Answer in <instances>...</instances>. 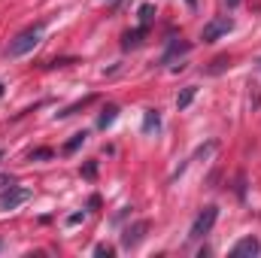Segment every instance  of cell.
I'll return each instance as SVG.
<instances>
[{
  "label": "cell",
  "instance_id": "52a82bcc",
  "mask_svg": "<svg viewBox=\"0 0 261 258\" xmlns=\"http://www.w3.org/2000/svg\"><path fill=\"white\" fill-rule=\"evenodd\" d=\"M189 49H192L189 43H179V40H173V43H170V49L161 55V64H170L173 58H179V55H189Z\"/></svg>",
  "mask_w": 261,
  "mask_h": 258
},
{
  "label": "cell",
  "instance_id": "44dd1931",
  "mask_svg": "<svg viewBox=\"0 0 261 258\" xmlns=\"http://www.w3.org/2000/svg\"><path fill=\"white\" fill-rule=\"evenodd\" d=\"M237 3H240V0H228V6H237Z\"/></svg>",
  "mask_w": 261,
  "mask_h": 258
},
{
  "label": "cell",
  "instance_id": "e0dca14e",
  "mask_svg": "<svg viewBox=\"0 0 261 258\" xmlns=\"http://www.w3.org/2000/svg\"><path fill=\"white\" fill-rule=\"evenodd\" d=\"M94 255H97V258H110V255H113V246L100 243V246H94Z\"/></svg>",
  "mask_w": 261,
  "mask_h": 258
},
{
  "label": "cell",
  "instance_id": "9a60e30c",
  "mask_svg": "<svg viewBox=\"0 0 261 258\" xmlns=\"http://www.w3.org/2000/svg\"><path fill=\"white\" fill-rule=\"evenodd\" d=\"M52 155H55L52 149H34V152H31V161H46V158H52Z\"/></svg>",
  "mask_w": 261,
  "mask_h": 258
},
{
  "label": "cell",
  "instance_id": "7402d4cb",
  "mask_svg": "<svg viewBox=\"0 0 261 258\" xmlns=\"http://www.w3.org/2000/svg\"><path fill=\"white\" fill-rule=\"evenodd\" d=\"M0 94H3V82H0Z\"/></svg>",
  "mask_w": 261,
  "mask_h": 258
},
{
  "label": "cell",
  "instance_id": "5b68a950",
  "mask_svg": "<svg viewBox=\"0 0 261 258\" xmlns=\"http://www.w3.org/2000/svg\"><path fill=\"white\" fill-rule=\"evenodd\" d=\"M146 231H149V222H143V219L134 222V225H128L125 234H122V246H125V249H134V246L146 237Z\"/></svg>",
  "mask_w": 261,
  "mask_h": 258
},
{
  "label": "cell",
  "instance_id": "3957f363",
  "mask_svg": "<svg viewBox=\"0 0 261 258\" xmlns=\"http://www.w3.org/2000/svg\"><path fill=\"white\" fill-rule=\"evenodd\" d=\"M234 31V21L231 18H213V21H206L203 24V43H216L219 37H225V34H231Z\"/></svg>",
  "mask_w": 261,
  "mask_h": 258
},
{
  "label": "cell",
  "instance_id": "cb8c5ba5",
  "mask_svg": "<svg viewBox=\"0 0 261 258\" xmlns=\"http://www.w3.org/2000/svg\"><path fill=\"white\" fill-rule=\"evenodd\" d=\"M0 158H3V155H0Z\"/></svg>",
  "mask_w": 261,
  "mask_h": 258
},
{
  "label": "cell",
  "instance_id": "ffe728a7",
  "mask_svg": "<svg viewBox=\"0 0 261 258\" xmlns=\"http://www.w3.org/2000/svg\"><path fill=\"white\" fill-rule=\"evenodd\" d=\"M186 3H189V6H192V9H195V6H197V0H186Z\"/></svg>",
  "mask_w": 261,
  "mask_h": 258
},
{
  "label": "cell",
  "instance_id": "277c9868",
  "mask_svg": "<svg viewBox=\"0 0 261 258\" xmlns=\"http://www.w3.org/2000/svg\"><path fill=\"white\" fill-rule=\"evenodd\" d=\"M31 189H15V186H12V189H3V194H0V210H6V213H9V210H15V207H21V203H28V200H31Z\"/></svg>",
  "mask_w": 261,
  "mask_h": 258
},
{
  "label": "cell",
  "instance_id": "9c48e42d",
  "mask_svg": "<svg viewBox=\"0 0 261 258\" xmlns=\"http://www.w3.org/2000/svg\"><path fill=\"white\" fill-rule=\"evenodd\" d=\"M116 116H119V107H107L103 113H100V119H97V128L100 131H107L113 122H116Z\"/></svg>",
  "mask_w": 261,
  "mask_h": 258
},
{
  "label": "cell",
  "instance_id": "ac0fdd59",
  "mask_svg": "<svg viewBox=\"0 0 261 258\" xmlns=\"http://www.w3.org/2000/svg\"><path fill=\"white\" fill-rule=\"evenodd\" d=\"M12 186H15V179H12L9 173H0V192H3V189H12Z\"/></svg>",
  "mask_w": 261,
  "mask_h": 258
},
{
  "label": "cell",
  "instance_id": "7c38bea8",
  "mask_svg": "<svg viewBox=\"0 0 261 258\" xmlns=\"http://www.w3.org/2000/svg\"><path fill=\"white\" fill-rule=\"evenodd\" d=\"M195 94H197V88H195V85H189V88H182V94L176 97V107H179V110H186V107H189V104L195 100Z\"/></svg>",
  "mask_w": 261,
  "mask_h": 258
},
{
  "label": "cell",
  "instance_id": "603a6c76",
  "mask_svg": "<svg viewBox=\"0 0 261 258\" xmlns=\"http://www.w3.org/2000/svg\"><path fill=\"white\" fill-rule=\"evenodd\" d=\"M258 67H261V61H258Z\"/></svg>",
  "mask_w": 261,
  "mask_h": 258
},
{
  "label": "cell",
  "instance_id": "8992f818",
  "mask_svg": "<svg viewBox=\"0 0 261 258\" xmlns=\"http://www.w3.org/2000/svg\"><path fill=\"white\" fill-rule=\"evenodd\" d=\"M255 255H261L258 237H243V240L234 243V249H231V258H255Z\"/></svg>",
  "mask_w": 261,
  "mask_h": 258
},
{
  "label": "cell",
  "instance_id": "4fadbf2b",
  "mask_svg": "<svg viewBox=\"0 0 261 258\" xmlns=\"http://www.w3.org/2000/svg\"><path fill=\"white\" fill-rule=\"evenodd\" d=\"M152 18H155V6H152V3H143V6H140V28H146Z\"/></svg>",
  "mask_w": 261,
  "mask_h": 258
},
{
  "label": "cell",
  "instance_id": "8fae6325",
  "mask_svg": "<svg viewBox=\"0 0 261 258\" xmlns=\"http://www.w3.org/2000/svg\"><path fill=\"white\" fill-rule=\"evenodd\" d=\"M143 34H146V28H137V31H128L125 34V49H134V46H140V40H143Z\"/></svg>",
  "mask_w": 261,
  "mask_h": 258
},
{
  "label": "cell",
  "instance_id": "7a4b0ae2",
  "mask_svg": "<svg viewBox=\"0 0 261 258\" xmlns=\"http://www.w3.org/2000/svg\"><path fill=\"white\" fill-rule=\"evenodd\" d=\"M216 219H219V207H203V210L197 213V219H195V225H192V231H189V237H192V240L206 237V234L213 231Z\"/></svg>",
  "mask_w": 261,
  "mask_h": 258
},
{
  "label": "cell",
  "instance_id": "d6986e66",
  "mask_svg": "<svg viewBox=\"0 0 261 258\" xmlns=\"http://www.w3.org/2000/svg\"><path fill=\"white\" fill-rule=\"evenodd\" d=\"M67 222H70V225H79V222H82V213H73V216H70Z\"/></svg>",
  "mask_w": 261,
  "mask_h": 258
},
{
  "label": "cell",
  "instance_id": "6da1fadb",
  "mask_svg": "<svg viewBox=\"0 0 261 258\" xmlns=\"http://www.w3.org/2000/svg\"><path fill=\"white\" fill-rule=\"evenodd\" d=\"M40 40H43V24H34V28L21 31V34L9 43L6 55H9V58H21V55H28L31 49H37V46H40Z\"/></svg>",
  "mask_w": 261,
  "mask_h": 258
},
{
  "label": "cell",
  "instance_id": "2e32d148",
  "mask_svg": "<svg viewBox=\"0 0 261 258\" xmlns=\"http://www.w3.org/2000/svg\"><path fill=\"white\" fill-rule=\"evenodd\" d=\"M82 176H85V179H94V176H97V161H88V164L82 167Z\"/></svg>",
  "mask_w": 261,
  "mask_h": 258
},
{
  "label": "cell",
  "instance_id": "5bb4252c",
  "mask_svg": "<svg viewBox=\"0 0 261 258\" xmlns=\"http://www.w3.org/2000/svg\"><path fill=\"white\" fill-rule=\"evenodd\" d=\"M225 67H231V58H225V55H222V58H216V61H213V67H206V73H213V76H216V73H222Z\"/></svg>",
  "mask_w": 261,
  "mask_h": 258
},
{
  "label": "cell",
  "instance_id": "ba28073f",
  "mask_svg": "<svg viewBox=\"0 0 261 258\" xmlns=\"http://www.w3.org/2000/svg\"><path fill=\"white\" fill-rule=\"evenodd\" d=\"M161 125V116H158V110H146V116H143V134H152V131H158Z\"/></svg>",
  "mask_w": 261,
  "mask_h": 258
},
{
  "label": "cell",
  "instance_id": "30bf717a",
  "mask_svg": "<svg viewBox=\"0 0 261 258\" xmlns=\"http://www.w3.org/2000/svg\"><path fill=\"white\" fill-rule=\"evenodd\" d=\"M85 137H88L85 131H79V134H73V137H70V140L64 143V149H61V152H64V155H73V152H76V149H79V146L85 143Z\"/></svg>",
  "mask_w": 261,
  "mask_h": 258
}]
</instances>
